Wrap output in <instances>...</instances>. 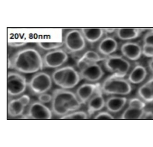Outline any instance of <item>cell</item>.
I'll return each mask as SVG.
<instances>
[{
	"mask_svg": "<svg viewBox=\"0 0 153 147\" xmlns=\"http://www.w3.org/2000/svg\"><path fill=\"white\" fill-rule=\"evenodd\" d=\"M144 44L153 46V30L147 33L144 38Z\"/></svg>",
	"mask_w": 153,
	"mask_h": 147,
	"instance_id": "30",
	"label": "cell"
},
{
	"mask_svg": "<svg viewBox=\"0 0 153 147\" xmlns=\"http://www.w3.org/2000/svg\"><path fill=\"white\" fill-rule=\"evenodd\" d=\"M142 30L136 28H120L117 30L118 38L122 40L135 39L140 36Z\"/></svg>",
	"mask_w": 153,
	"mask_h": 147,
	"instance_id": "20",
	"label": "cell"
},
{
	"mask_svg": "<svg viewBox=\"0 0 153 147\" xmlns=\"http://www.w3.org/2000/svg\"><path fill=\"white\" fill-rule=\"evenodd\" d=\"M116 30L115 29H104L105 32H107L108 33H112L115 32Z\"/></svg>",
	"mask_w": 153,
	"mask_h": 147,
	"instance_id": "35",
	"label": "cell"
},
{
	"mask_svg": "<svg viewBox=\"0 0 153 147\" xmlns=\"http://www.w3.org/2000/svg\"><path fill=\"white\" fill-rule=\"evenodd\" d=\"M88 116V114L84 111H76L61 117V119H87Z\"/></svg>",
	"mask_w": 153,
	"mask_h": 147,
	"instance_id": "25",
	"label": "cell"
},
{
	"mask_svg": "<svg viewBox=\"0 0 153 147\" xmlns=\"http://www.w3.org/2000/svg\"><path fill=\"white\" fill-rule=\"evenodd\" d=\"M105 58L101 57L95 51H88L84 54L80 59L92 63H97V62L104 60Z\"/></svg>",
	"mask_w": 153,
	"mask_h": 147,
	"instance_id": "24",
	"label": "cell"
},
{
	"mask_svg": "<svg viewBox=\"0 0 153 147\" xmlns=\"http://www.w3.org/2000/svg\"><path fill=\"white\" fill-rule=\"evenodd\" d=\"M138 94L141 98L146 102H153V92L146 84L139 88Z\"/></svg>",
	"mask_w": 153,
	"mask_h": 147,
	"instance_id": "22",
	"label": "cell"
},
{
	"mask_svg": "<svg viewBox=\"0 0 153 147\" xmlns=\"http://www.w3.org/2000/svg\"><path fill=\"white\" fill-rule=\"evenodd\" d=\"M121 51L124 56L131 60L139 59L142 54V49L140 45L133 42L124 43L121 47Z\"/></svg>",
	"mask_w": 153,
	"mask_h": 147,
	"instance_id": "15",
	"label": "cell"
},
{
	"mask_svg": "<svg viewBox=\"0 0 153 147\" xmlns=\"http://www.w3.org/2000/svg\"><path fill=\"white\" fill-rule=\"evenodd\" d=\"M22 119H50L52 112L48 107L38 101H31L26 109Z\"/></svg>",
	"mask_w": 153,
	"mask_h": 147,
	"instance_id": "10",
	"label": "cell"
},
{
	"mask_svg": "<svg viewBox=\"0 0 153 147\" xmlns=\"http://www.w3.org/2000/svg\"><path fill=\"white\" fill-rule=\"evenodd\" d=\"M146 84L149 87L153 92V78L149 80Z\"/></svg>",
	"mask_w": 153,
	"mask_h": 147,
	"instance_id": "33",
	"label": "cell"
},
{
	"mask_svg": "<svg viewBox=\"0 0 153 147\" xmlns=\"http://www.w3.org/2000/svg\"><path fill=\"white\" fill-rule=\"evenodd\" d=\"M63 43L65 50L70 53L79 52L86 45V40L81 31L76 29L70 30L66 34Z\"/></svg>",
	"mask_w": 153,
	"mask_h": 147,
	"instance_id": "8",
	"label": "cell"
},
{
	"mask_svg": "<svg viewBox=\"0 0 153 147\" xmlns=\"http://www.w3.org/2000/svg\"><path fill=\"white\" fill-rule=\"evenodd\" d=\"M104 66L108 71L121 78L126 75L131 66L129 62L123 57L111 55L105 58Z\"/></svg>",
	"mask_w": 153,
	"mask_h": 147,
	"instance_id": "9",
	"label": "cell"
},
{
	"mask_svg": "<svg viewBox=\"0 0 153 147\" xmlns=\"http://www.w3.org/2000/svg\"><path fill=\"white\" fill-rule=\"evenodd\" d=\"M37 46L42 50L48 51L61 49L63 46V43L61 42H39Z\"/></svg>",
	"mask_w": 153,
	"mask_h": 147,
	"instance_id": "23",
	"label": "cell"
},
{
	"mask_svg": "<svg viewBox=\"0 0 153 147\" xmlns=\"http://www.w3.org/2000/svg\"><path fill=\"white\" fill-rule=\"evenodd\" d=\"M142 53L145 56L153 57V46L144 44L142 49Z\"/></svg>",
	"mask_w": 153,
	"mask_h": 147,
	"instance_id": "27",
	"label": "cell"
},
{
	"mask_svg": "<svg viewBox=\"0 0 153 147\" xmlns=\"http://www.w3.org/2000/svg\"><path fill=\"white\" fill-rule=\"evenodd\" d=\"M30 102V97L26 94L10 99L8 100L7 104L8 115L11 117L22 116Z\"/></svg>",
	"mask_w": 153,
	"mask_h": 147,
	"instance_id": "12",
	"label": "cell"
},
{
	"mask_svg": "<svg viewBox=\"0 0 153 147\" xmlns=\"http://www.w3.org/2000/svg\"><path fill=\"white\" fill-rule=\"evenodd\" d=\"M53 82L51 76L45 72H37L28 82L27 87L33 95H40L50 90Z\"/></svg>",
	"mask_w": 153,
	"mask_h": 147,
	"instance_id": "6",
	"label": "cell"
},
{
	"mask_svg": "<svg viewBox=\"0 0 153 147\" xmlns=\"http://www.w3.org/2000/svg\"><path fill=\"white\" fill-rule=\"evenodd\" d=\"M25 76L18 72H8L7 75L8 100L16 98L23 94L27 87Z\"/></svg>",
	"mask_w": 153,
	"mask_h": 147,
	"instance_id": "5",
	"label": "cell"
},
{
	"mask_svg": "<svg viewBox=\"0 0 153 147\" xmlns=\"http://www.w3.org/2000/svg\"><path fill=\"white\" fill-rule=\"evenodd\" d=\"M117 43L114 39L107 37L103 39L99 43L98 51L101 54L108 57L117 50Z\"/></svg>",
	"mask_w": 153,
	"mask_h": 147,
	"instance_id": "16",
	"label": "cell"
},
{
	"mask_svg": "<svg viewBox=\"0 0 153 147\" xmlns=\"http://www.w3.org/2000/svg\"><path fill=\"white\" fill-rule=\"evenodd\" d=\"M80 31L86 41L90 43L100 40L105 33L104 30L100 28H83Z\"/></svg>",
	"mask_w": 153,
	"mask_h": 147,
	"instance_id": "18",
	"label": "cell"
},
{
	"mask_svg": "<svg viewBox=\"0 0 153 147\" xmlns=\"http://www.w3.org/2000/svg\"><path fill=\"white\" fill-rule=\"evenodd\" d=\"M81 79L94 82L102 78L104 72L102 68L97 63H92L80 59L77 63Z\"/></svg>",
	"mask_w": 153,
	"mask_h": 147,
	"instance_id": "7",
	"label": "cell"
},
{
	"mask_svg": "<svg viewBox=\"0 0 153 147\" xmlns=\"http://www.w3.org/2000/svg\"><path fill=\"white\" fill-rule=\"evenodd\" d=\"M68 53L61 49L48 51L42 57L43 68H60L68 61Z\"/></svg>",
	"mask_w": 153,
	"mask_h": 147,
	"instance_id": "11",
	"label": "cell"
},
{
	"mask_svg": "<svg viewBox=\"0 0 153 147\" xmlns=\"http://www.w3.org/2000/svg\"><path fill=\"white\" fill-rule=\"evenodd\" d=\"M95 119H114L111 114L106 112H101L96 116Z\"/></svg>",
	"mask_w": 153,
	"mask_h": 147,
	"instance_id": "29",
	"label": "cell"
},
{
	"mask_svg": "<svg viewBox=\"0 0 153 147\" xmlns=\"http://www.w3.org/2000/svg\"><path fill=\"white\" fill-rule=\"evenodd\" d=\"M149 66L151 71H152L153 73V57L149 61Z\"/></svg>",
	"mask_w": 153,
	"mask_h": 147,
	"instance_id": "34",
	"label": "cell"
},
{
	"mask_svg": "<svg viewBox=\"0 0 153 147\" xmlns=\"http://www.w3.org/2000/svg\"><path fill=\"white\" fill-rule=\"evenodd\" d=\"M144 119H153V113L151 111L145 112L142 118Z\"/></svg>",
	"mask_w": 153,
	"mask_h": 147,
	"instance_id": "32",
	"label": "cell"
},
{
	"mask_svg": "<svg viewBox=\"0 0 153 147\" xmlns=\"http://www.w3.org/2000/svg\"><path fill=\"white\" fill-rule=\"evenodd\" d=\"M38 96V101L44 104L51 102L52 100V95L48 94L47 93H43Z\"/></svg>",
	"mask_w": 153,
	"mask_h": 147,
	"instance_id": "28",
	"label": "cell"
},
{
	"mask_svg": "<svg viewBox=\"0 0 153 147\" xmlns=\"http://www.w3.org/2000/svg\"><path fill=\"white\" fill-rule=\"evenodd\" d=\"M52 96L51 110L53 114L59 116L78 110L82 104L76 94L68 90L56 89Z\"/></svg>",
	"mask_w": 153,
	"mask_h": 147,
	"instance_id": "2",
	"label": "cell"
},
{
	"mask_svg": "<svg viewBox=\"0 0 153 147\" xmlns=\"http://www.w3.org/2000/svg\"><path fill=\"white\" fill-rule=\"evenodd\" d=\"M8 61V68L21 73H33L43 68L42 57L38 51L32 48L18 51Z\"/></svg>",
	"mask_w": 153,
	"mask_h": 147,
	"instance_id": "1",
	"label": "cell"
},
{
	"mask_svg": "<svg viewBox=\"0 0 153 147\" xmlns=\"http://www.w3.org/2000/svg\"><path fill=\"white\" fill-rule=\"evenodd\" d=\"M145 112L144 109H140L128 107L122 115L121 119H142Z\"/></svg>",
	"mask_w": 153,
	"mask_h": 147,
	"instance_id": "21",
	"label": "cell"
},
{
	"mask_svg": "<svg viewBox=\"0 0 153 147\" xmlns=\"http://www.w3.org/2000/svg\"><path fill=\"white\" fill-rule=\"evenodd\" d=\"M51 78L56 85L68 90L77 85L81 79L79 72L70 66L58 68L53 72Z\"/></svg>",
	"mask_w": 153,
	"mask_h": 147,
	"instance_id": "3",
	"label": "cell"
},
{
	"mask_svg": "<svg viewBox=\"0 0 153 147\" xmlns=\"http://www.w3.org/2000/svg\"><path fill=\"white\" fill-rule=\"evenodd\" d=\"M26 44V43L22 42L8 43V45L9 46L13 47H18L24 46Z\"/></svg>",
	"mask_w": 153,
	"mask_h": 147,
	"instance_id": "31",
	"label": "cell"
},
{
	"mask_svg": "<svg viewBox=\"0 0 153 147\" xmlns=\"http://www.w3.org/2000/svg\"><path fill=\"white\" fill-rule=\"evenodd\" d=\"M101 86L88 101V114L89 116L94 113L100 111L105 106V102L102 95Z\"/></svg>",
	"mask_w": 153,
	"mask_h": 147,
	"instance_id": "13",
	"label": "cell"
},
{
	"mask_svg": "<svg viewBox=\"0 0 153 147\" xmlns=\"http://www.w3.org/2000/svg\"><path fill=\"white\" fill-rule=\"evenodd\" d=\"M101 88L102 93L107 95H127L132 90L128 81L113 74L105 80Z\"/></svg>",
	"mask_w": 153,
	"mask_h": 147,
	"instance_id": "4",
	"label": "cell"
},
{
	"mask_svg": "<svg viewBox=\"0 0 153 147\" xmlns=\"http://www.w3.org/2000/svg\"><path fill=\"white\" fill-rule=\"evenodd\" d=\"M147 72L146 68L140 65L136 66L130 74L128 80L133 84L140 83L146 77Z\"/></svg>",
	"mask_w": 153,
	"mask_h": 147,
	"instance_id": "19",
	"label": "cell"
},
{
	"mask_svg": "<svg viewBox=\"0 0 153 147\" xmlns=\"http://www.w3.org/2000/svg\"><path fill=\"white\" fill-rule=\"evenodd\" d=\"M127 101V98L125 97H111L105 102V106L107 110L110 112L117 113L123 109Z\"/></svg>",
	"mask_w": 153,
	"mask_h": 147,
	"instance_id": "17",
	"label": "cell"
},
{
	"mask_svg": "<svg viewBox=\"0 0 153 147\" xmlns=\"http://www.w3.org/2000/svg\"><path fill=\"white\" fill-rule=\"evenodd\" d=\"M146 104L139 99L134 98L131 99L129 103V107L134 108L144 109Z\"/></svg>",
	"mask_w": 153,
	"mask_h": 147,
	"instance_id": "26",
	"label": "cell"
},
{
	"mask_svg": "<svg viewBox=\"0 0 153 147\" xmlns=\"http://www.w3.org/2000/svg\"><path fill=\"white\" fill-rule=\"evenodd\" d=\"M100 86L98 84H82L77 88L76 95L82 104H85Z\"/></svg>",
	"mask_w": 153,
	"mask_h": 147,
	"instance_id": "14",
	"label": "cell"
}]
</instances>
